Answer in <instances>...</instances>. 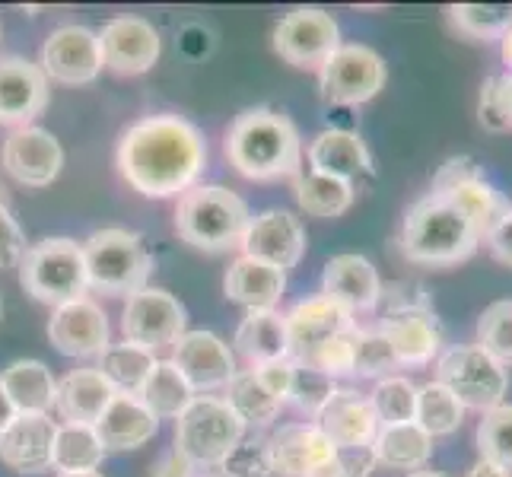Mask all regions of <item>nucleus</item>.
Listing matches in <instances>:
<instances>
[{"label": "nucleus", "instance_id": "36", "mask_svg": "<svg viewBox=\"0 0 512 477\" xmlns=\"http://www.w3.org/2000/svg\"><path fill=\"white\" fill-rule=\"evenodd\" d=\"M229 408L239 414V420L245 427H268V423L277 420L280 404L268 388L261 385V379L255 376V369H245V373H236L226 385V398Z\"/></svg>", "mask_w": 512, "mask_h": 477}, {"label": "nucleus", "instance_id": "26", "mask_svg": "<svg viewBox=\"0 0 512 477\" xmlns=\"http://www.w3.org/2000/svg\"><path fill=\"white\" fill-rule=\"evenodd\" d=\"M93 430L105 452H125V449H140L144 443H150L156 430H160V420L144 408V401L137 395L118 392L109 408L102 411V417L96 420Z\"/></svg>", "mask_w": 512, "mask_h": 477}, {"label": "nucleus", "instance_id": "24", "mask_svg": "<svg viewBox=\"0 0 512 477\" xmlns=\"http://www.w3.org/2000/svg\"><path fill=\"white\" fill-rule=\"evenodd\" d=\"M322 296L350 315L373 312L382 303V277L363 255H334L322 274Z\"/></svg>", "mask_w": 512, "mask_h": 477}, {"label": "nucleus", "instance_id": "6", "mask_svg": "<svg viewBox=\"0 0 512 477\" xmlns=\"http://www.w3.org/2000/svg\"><path fill=\"white\" fill-rule=\"evenodd\" d=\"M20 284L32 299L55 309L83 299L90 290L83 245L67 236H51L29 245L20 258Z\"/></svg>", "mask_w": 512, "mask_h": 477}, {"label": "nucleus", "instance_id": "30", "mask_svg": "<svg viewBox=\"0 0 512 477\" xmlns=\"http://www.w3.org/2000/svg\"><path fill=\"white\" fill-rule=\"evenodd\" d=\"M369 452H373L376 465H382V468L423 471L433 458V436L423 430L417 420L392 423V427H379Z\"/></svg>", "mask_w": 512, "mask_h": 477}, {"label": "nucleus", "instance_id": "44", "mask_svg": "<svg viewBox=\"0 0 512 477\" xmlns=\"http://www.w3.org/2000/svg\"><path fill=\"white\" fill-rule=\"evenodd\" d=\"M334 388H338V385H334V379H328L325 373H319L315 366L296 363L293 366V382H290L287 401H293L299 411H306L309 417H315V414L325 408V401L334 395Z\"/></svg>", "mask_w": 512, "mask_h": 477}, {"label": "nucleus", "instance_id": "39", "mask_svg": "<svg viewBox=\"0 0 512 477\" xmlns=\"http://www.w3.org/2000/svg\"><path fill=\"white\" fill-rule=\"evenodd\" d=\"M452 26L478 42H493L512 26V4H455L449 7Z\"/></svg>", "mask_w": 512, "mask_h": 477}, {"label": "nucleus", "instance_id": "11", "mask_svg": "<svg viewBox=\"0 0 512 477\" xmlns=\"http://www.w3.org/2000/svg\"><path fill=\"white\" fill-rule=\"evenodd\" d=\"M341 48V29L319 7L290 10L274 29V51L299 70H319Z\"/></svg>", "mask_w": 512, "mask_h": 477}, {"label": "nucleus", "instance_id": "48", "mask_svg": "<svg viewBox=\"0 0 512 477\" xmlns=\"http://www.w3.org/2000/svg\"><path fill=\"white\" fill-rule=\"evenodd\" d=\"M23 252H26V236L20 223L10 217V210H0V271L20 264Z\"/></svg>", "mask_w": 512, "mask_h": 477}, {"label": "nucleus", "instance_id": "57", "mask_svg": "<svg viewBox=\"0 0 512 477\" xmlns=\"http://www.w3.org/2000/svg\"><path fill=\"white\" fill-rule=\"evenodd\" d=\"M58 477H102L99 471H86V474H58Z\"/></svg>", "mask_w": 512, "mask_h": 477}, {"label": "nucleus", "instance_id": "55", "mask_svg": "<svg viewBox=\"0 0 512 477\" xmlns=\"http://www.w3.org/2000/svg\"><path fill=\"white\" fill-rule=\"evenodd\" d=\"M500 51H503V61H506L509 74H512V26L500 35Z\"/></svg>", "mask_w": 512, "mask_h": 477}, {"label": "nucleus", "instance_id": "25", "mask_svg": "<svg viewBox=\"0 0 512 477\" xmlns=\"http://www.w3.org/2000/svg\"><path fill=\"white\" fill-rule=\"evenodd\" d=\"M271 468L277 477H312L338 449L315 423H287L268 439Z\"/></svg>", "mask_w": 512, "mask_h": 477}, {"label": "nucleus", "instance_id": "52", "mask_svg": "<svg viewBox=\"0 0 512 477\" xmlns=\"http://www.w3.org/2000/svg\"><path fill=\"white\" fill-rule=\"evenodd\" d=\"M13 417H16V408H13L10 395L4 392V385H0V433H4V430L10 427Z\"/></svg>", "mask_w": 512, "mask_h": 477}, {"label": "nucleus", "instance_id": "31", "mask_svg": "<svg viewBox=\"0 0 512 477\" xmlns=\"http://www.w3.org/2000/svg\"><path fill=\"white\" fill-rule=\"evenodd\" d=\"M0 385L10 395L16 414H48L55 408L58 382L39 360H16L0 373Z\"/></svg>", "mask_w": 512, "mask_h": 477}, {"label": "nucleus", "instance_id": "58", "mask_svg": "<svg viewBox=\"0 0 512 477\" xmlns=\"http://www.w3.org/2000/svg\"><path fill=\"white\" fill-rule=\"evenodd\" d=\"M0 210H7V188L0 185Z\"/></svg>", "mask_w": 512, "mask_h": 477}, {"label": "nucleus", "instance_id": "45", "mask_svg": "<svg viewBox=\"0 0 512 477\" xmlns=\"http://www.w3.org/2000/svg\"><path fill=\"white\" fill-rule=\"evenodd\" d=\"M357 325L334 334L331 341H325L319 350L306 360V366H315L319 373H325L328 379H341V376H353V357H357Z\"/></svg>", "mask_w": 512, "mask_h": 477}, {"label": "nucleus", "instance_id": "27", "mask_svg": "<svg viewBox=\"0 0 512 477\" xmlns=\"http://www.w3.org/2000/svg\"><path fill=\"white\" fill-rule=\"evenodd\" d=\"M287 287V274L274 268V264H264L258 258L242 255L229 264V271L223 277V290L233 303L245 306L249 312H264L274 309L280 303Z\"/></svg>", "mask_w": 512, "mask_h": 477}, {"label": "nucleus", "instance_id": "35", "mask_svg": "<svg viewBox=\"0 0 512 477\" xmlns=\"http://www.w3.org/2000/svg\"><path fill=\"white\" fill-rule=\"evenodd\" d=\"M296 204L306 210L309 217H341L353 207V198H357V191H353V182H344V179H331V175H322V172H309L303 179H296Z\"/></svg>", "mask_w": 512, "mask_h": 477}, {"label": "nucleus", "instance_id": "34", "mask_svg": "<svg viewBox=\"0 0 512 477\" xmlns=\"http://www.w3.org/2000/svg\"><path fill=\"white\" fill-rule=\"evenodd\" d=\"M105 458L99 436L86 423H64L58 427L55 449H51V468L58 474H86L96 471Z\"/></svg>", "mask_w": 512, "mask_h": 477}, {"label": "nucleus", "instance_id": "50", "mask_svg": "<svg viewBox=\"0 0 512 477\" xmlns=\"http://www.w3.org/2000/svg\"><path fill=\"white\" fill-rule=\"evenodd\" d=\"M484 242H487L493 258H497L500 264H506V268H512V207L497 220V226L490 229Z\"/></svg>", "mask_w": 512, "mask_h": 477}, {"label": "nucleus", "instance_id": "47", "mask_svg": "<svg viewBox=\"0 0 512 477\" xmlns=\"http://www.w3.org/2000/svg\"><path fill=\"white\" fill-rule=\"evenodd\" d=\"M478 118L487 131H509L506 109L500 99V77H487L481 83V102H478Z\"/></svg>", "mask_w": 512, "mask_h": 477}, {"label": "nucleus", "instance_id": "42", "mask_svg": "<svg viewBox=\"0 0 512 477\" xmlns=\"http://www.w3.org/2000/svg\"><path fill=\"white\" fill-rule=\"evenodd\" d=\"M478 347L506 369L512 366V299H500L484 309L478 318Z\"/></svg>", "mask_w": 512, "mask_h": 477}, {"label": "nucleus", "instance_id": "14", "mask_svg": "<svg viewBox=\"0 0 512 477\" xmlns=\"http://www.w3.org/2000/svg\"><path fill=\"white\" fill-rule=\"evenodd\" d=\"M379 331L392 344L398 366H430L443 350V328L436 325L427 299H417V303L404 299L385 315Z\"/></svg>", "mask_w": 512, "mask_h": 477}, {"label": "nucleus", "instance_id": "32", "mask_svg": "<svg viewBox=\"0 0 512 477\" xmlns=\"http://www.w3.org/2000/svg\"><path fill=\"white\" fill-rule=\"evenodd\" d=\"M236 347L249 366H264L274 360L290 357V338H287V322L277 309L264 312H249L242 318V325L236 331Z\"/></svg>", "mask_w": 512, "mask_h": 477}, {"label": "nucleus", "instance_id": "23", "mask_svg": "<svg viewBox=\"0 0 512 477\" xmlns=\"http://www.w3.org/2000/svg\"><path fill=\"white\" fill-rule=\"evenodd\" d=\"M58 423L48 414H16L0 433V462L16 474H42L51 468Z\"/></svg>", "mask_w": 512, "mask_h": 477}, {"label": "nucleus", "instance_id": "53", "mask_svg": "<svg viewBox=\"0 0 512 477\" xmlns=\"http://www.w3.org/2000/svg\"><path fill=\"white\" fill-rule=\"evenodd\" d=\"M500 99H503L506 121H509V131H512V74H503L500 77Z\"/></svg>", "mask_w": 512, "mask_h": 477}, {"label": "nucleus", "instance_id": "56", "mask_svg": "<svg viewBox=\"0 0 512 477\" xmlns=\"http://www.w3.org/2000/svg\"><path fill=\"white\" fill-rule=\"evenodd\" d=\"M408 477H446V474H439V471H411Z\"/></svg>", "mask_w": 512, "mask_h": 477}, {"label": "nucleus", "instance_id": "1", "mask_svg": "<svg viewBox=\"0 0 512 477\" xmlns=\"http://www.w3.org/2000/svg\"><path fill=\"white\" fill-rule=\"evenodd\" d=\"M207 166L204 134L182 115H147L118 140V172L144 198H175Z\"/></svg>", "mask_w": 512, "mask_h": 477}, {"label": "nucleus", "instance_id": "4", "mask_svg": "<svg viewBox=\"0 0 512 477\" xmlns=\"http://www.w3.org/2000/svg\"><path fill=\"white\" fill-rule=\"evenodd\" d=\"M249 223V204L223 185H194L175 204V233L201 252L242 249Z\"/></svg>", "mask_w": 512, "mask_h": 477}, {"label": "nucleus", "instance_id": "15", "mask_svg": "<svg viewBox=\"0 0 512 477\" xmlns=\"http://www.w3.org/2000/svg\"><path fill=\"white\" fill-rule=\"evenodd\" d=\"M172 366L185 376L194 395L226 388L229 379L239 373L229 344L210 331H185L182 338L172 344Z\"/></svg>", "mask_w": 512, "mask_h": 477}, {"label": "nucleus", "instance_id": "22", "mask_svg": "<svg viewBox=\"0 0 512 477\" xmlns=\"http://www.w3.org/2000/svg\"><path fill=\"white\" fill-rule=\"evenodd\" d=\"M287 338H290V360L306 363L315 350L325 341H331L334 334H341L353 328V315L341 309L338 303H331L328 296H312L296 303L287 315Z\"/></svg>", "mask_w": 512, "mask_h": 477}, {"label": "nucleus", "instance_id": "59", "mask_svg": "<svg viewBox=\"0 0 512 477\" xmlns=\"http://www.w3.org/2000/svg\"><path fill=\"white\" fill-rule=\"evenodd\" d=\"M0 315H4V299H0Z\"/></svg>", "mask_w": 512, "mask_h": 477}, {"label": "nucleus", "instance_id": "37", "mask_svg": "<svg viewBox=\"0 0 512 477\" xmlns=\"http://www.w3.org/2000/svg\"><path fill=\"white\" fill-rule=\"evenodd\" d=\"M153 366H156L153 350L125 341V344H109V350L102 353L99 373L115 385V392L137 395Z\"/></svg>", "mask_w": 512, "mask_h": 477}, {"label": "nucleus", "instance_id": "38", "mask_svg": "<svg viewBox=\"0 0 512 477\" xmlns=\"http://www.w3.org/2000/svg\"><path fill=\"white\" fill-rule=\"evenodd\" d=\"M414 420L433 439L436 436H449V433H455L458 427H462L465 408H462V401H458L443 382L433 379V382L417 388V414H414Z\"/></svg>", "mask_w": 512, "mask_h": 477}, {"label": "nucleus", "instance_id": "19", "mask_svg": "<svg viewBox=\"0 0 512 477\" xmlns=\"http://www.w3.org/2000/svg\"><path fill=\"white\" fill-rule=\"evenodd\" d=\"M0 163L20 185L45 188L58 179L64 166V150L58 137L45 128H16L0 150Z\"/></svg>", "mask_w": 512, "mask_h": 477}, {"label": "nucleus", "instance_id": "13", "mask_svg": "<svg viewBox=\"0 0 512 477\" xmlns=\"http://www.w3.org/2000/svg\"><path fill=\"white\" fill-rule=\"evenodd\" d=\"M45 77L64 83V86H83L93 83L102 74V45L99 32L86 26H58L42 45V64Z\"/></svg>", "mask_w": 512, "mask_h": 477}, {"label": "nucleus", "instance_id": "8", "mask_svg": "<svg viewBox=\"0 0 512 477\" xmlns=\"http://www.w3.org/2000/svg\"><path fill=\"white\" fill-rule=\"evenodd\" d=\"M436 382H443L465 411L471 408L484 414L503 404L509 392V369L478 344H455L436 357Z\"/></svg>", "mask_w": 512, "mask_h": 477}, {"label": "nucleus", "instance_id": "28", "mask_svg": "<svg viewBox=\"0 0 512 477\" xmlns=\"http://www.w3.org/2000/svg\"><path fill=\"white\" fill-rule=\"evenodd\" d=\"M309 166L312 172L331 175V179L353 182L360 175L373 172V153L360 140V134L344 128H328L309 144Z\"/></svg>", "mask_w": 512, "mask_h": 477}, {"label": "nucleus", "instance_id": "41", "mask_svg": "<svg viewBox=\"0 0 512 477\" xmlns=\"http://www.w3.org/2000/svg\"><path fill=\"white\" fill-rule=\"evenodd\" d=\"M478 452L481 462H490L512 474V404L484 411L478 423Z\"/></svg>", "mask_w": 512, "mask_h": 477}, {"label": "nucleus", "instance_id": "16", "mask_svg": "<svg viewBox=\"0 0 512 477\" xmlns=\"http://www.w3.org/2000/svg\"><path fill=\"white\" fill-rule=\"evenodd\" d=\"M48 77L39 64L20 55L0 58V125L7 128H29V121L48 109Z\"/></svg>", "mask_w": 512, "mask_h": 477}, {"label": "nucleus", "instance_id": "9", "mask_svg": "<svg viewBox=\"0 0 512 477\" xmlns=\"http://www.w3.org/2000/svg\"><path fill=\"white\" fill-rule=\"evenodd\" d=\"M430 191L439 194V198H446L458 214L474 226V233L481 236V242L509 210L503 194L481 179L478 166H474V159H468V156H455L449 163L439 166Z\"/></svg>", "mask_w": 512, "mask_h": 477}, {"label": "nucleus", "instance_id": "7", "mask_svg": "<svg viewBox=\"0 0 512 477\" xmlns=\"http://www.w3.org/2000/svg\"><path fill=\"white\" fill-rule=\"evenodd\" d=\"M245 439V423L223 398L194 395L188 408L175 417V452L191 465H217Z\"/></svg>", "mask_w": 512, "mask_h": 477}, {"label": "nucleus", "instance_id": "3", "mask_svg": "<svg viewBox=\"0 0 512 477\" xmlns=\"http://www.w3.org/2000/svg\"><path fill=\"white\" fill-rule=\"evenodd\" d=\"M478 245L481 236L474 233V226L446 198H439L433 191L414 201L408 214H404L401 252L414 264L452 268V264L468 261L478 252Z\"/></svg>", "mask_w": 512, "mask_h": 477}, {"label": "nucleus", "instance_id": "29", "mask_svg": "<svg viewBox=\"0 0 512 477\" xmlns=\"http://www.w3.org/2000/svg\"><path fill=\"white\" fill-rule=\"evenodd\" d=\"M115 385L105 379L99 369H74L58 382V398L55 408L67 423H86V427H96V420L102 411L109 408L115 398Z\"/></svg>", "mask_w": 512, "mask_h": 477}, {"label": "nucleus", "instance_id": "46", "mask_svg": "<svg viewBox=\"0 0 512 477\" xmlns=\"http://www.w3.org/2000/svg\"><path fill=\"white\" fill-rule=\"evenodd\" d=\"M223 477H271L268 439H242V443L220 462Z\"/></svg>", "mask_w": 512, "mask_h": 477}, {"label": "nucleus", "instance_id": "10", "mask_svg": "<svg viewBox=\"0 0 512 477\" xmlns=\"http://www.w3.org/2000/svg\"><path fill=\"white\" fill-rule=\"evenodd\" d=\"M385 61L369 45H341L319 67L322 99L331 105H363L385 86Z\"/></svg>", "mask_w": 512, "mask_h": 477}, {"label": "nucleus", "instance_id": "12", "mask_svg": "<svg viewBox=\"0 0 512 477\" xmlns=\"http://www.w3.org/2000/svg\"><path fill=\"white\" fill-rule=\"evenodd\" d=\"M185 322L188 315L179 299L169 290L147 287L128 296V306L121 312V334H125V341L137 347L160 350V347H172L182 338Z\"/></svg>", "mask_w": 512, "mask_h": 477}, {"label": "nucleus", "instance_id": "20", "mask_svg": "<svg viewBox=\"0 0 512 477\" xmlns=\"http://www.w3.org/2000/svg\"><path fill=\"white\" fill-rule=\"evenodd\" d=\"M312 423L331 439V446L338 452L369 449L379 433V417L373 404L353 388H334V395L325 401V408L315 414Z\"/></svg>", "mask_w": 512, "mask_h": 477}, {"label": "nucleus", "instance_id": "17", "mask_svg": "<svg viewBox=\"0 0 512 477\" xmlns=\"http://www.w3.org/2000/svg\"><path fill=\"white\" fill-rule=\"evenodd\" d=\"M242 252L264 264H274V268L287 274L306 255V226L290 210L271 207L252 217L242 239Z\"/></svg>", "mask_w": 512, "mask_h": 477}, {"label": "nucleus", "instance_id": "2", "mask_svg": "<svg viewBox=\"0 0 512 477\" xmlns=\"http://www.w3.org/2000/svg\"><path fill=\"white\" fill-rule=\"evenodd\" d=\"M226 159L245 179L277 182L299 172L303 144L287 115L274 109H249L226 134Z\"/></svg>", "mask_w": 512, "mask_h": 477}, {"label": "nucleus", "instance_id": "54", "mask_svg": "<svg viewBox=\"0 0 512 477\" xmlns=\"http://www.w3.org/2000/svg\"><path fill=\"white\" fill-rule=\"evenodd\" d=\"M468 477H512V474L503 471V468H497V465H490V462H478V465L468 471Z\"/></svg>", "mask_w": 512, "mask_h": 477}, {"label": "nucleus", "instance_id": "40", "mask_svg": "<svg viewBox=\"0 0 512 477\" xmlns=\"http://www.w3.org/2000/svg\"><path fill=\"white\" fill-rule=\"evenodd\" d=\"M369 404L379 417V427L411 423L417 414V385L408 376H385L379 379L376 392L369 395Z\"/></svg>", "mask_w": 512, "mask_h": 477}, {"label": "nucleus", "instance_id": "33", "mask_svg": "<svg viewBox=\"0 0 512 477\" xmlns=\"http://www.w3.org/2000/svg\"><path fill=\"white\" fill-rule=\"evenodd\" d=\"M137 398L144 401V408L156 420H163V417H179L194 401V392L185 382V376L172 366V360H156L147 382L140 385Z\"/></svg>", "mask_w": 512, "mask_h": 477}, {"label": "nucleus", "instance_id": "51", "mask_svg": "<svg viewBox=\"0 0 512 477\" xmlns=\"http://www.w3.org/2000/svg\"><path fill=\"white\" fill-rule=\"evenodd\" d=\"M191 471H194V465L188 458L172 449L169 455L160 458V465L153 468V477H191Z\"/></svg>", "mask_w": 512, "mask_h": 477}, {"label": "nucleus", "instance_id": "5", "mask_svg": "<svg viewBox=\"0 0 512 477\" xmlns=\"http://www.w3.org/2000/svg\"><path fill=\"white\" fill-rule=\"evenodd\" d=\"M86 284L105 296H134L147 290L153 271L144 239L131 229H99L83 242Z\"/></svg>", "mask_w": 512, "mask_h": 477}, {"label": "nucleus", "instance_id": "21", "mask_svg": "<svg viewBox=\"0 0 512 477\" xmlns=\"http://www.w3.org/2000/svg\"><path fill=\"white\" fill-rule=\"evenodd\" d=\"M48 338L64 357H102L109 350V318L93 299L58 306L48 322Z\"/></svg>", "mask_w": 512, "mask_h": 477}, {"label": "nucleus", "instance_id": "49", "mask_svg": "<svg viewBox=\"0 0 512 477\" xmlns=\"http://www.w3.org/2000/svg\"><path fill=\"white\" fill-rule=\"evenodd\" d=\"M293 360H274V363H264V366H255V376L261 379V385L268 388V392L284 404L287 395H290V382H293Z\"/></svg>", "mask_w": 512, "mask_h": 477}, {"label": "nucleus", "instance_id": "18", "mask_svg": "<svg viewBox=\"0 0 512 477\" xmlns=\"http://www.w3.org/2000/svg\"><path fill=\"white\" fill-rule=\"evenodd\" d=\"M102 61L109 70L121 77H137L160 61V32L147 23L144 16H118L109 20L99 32Z\"/></svg>", "mask_w": 512, "mask_h": 477}, {"label": "nucleus", "instance_id": "43", "mask_svg": "<svg viewBox=\"0 0 512 477\" xmlns=\"http://www.w3.org/2000/svg\"><path fill=\"white\" fill-rule=\"evenodd\" d=\"M398 369L395 350L379 328L357 331V357H353V373L366 379H385Z\"/></svg>", "mask_w": 512, "mask_h": 477}]
</instances>
